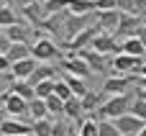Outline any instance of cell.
Masks as SVG:
<instances>
[{
	"label": "cell",
	"mask_w": 146,
	"mask_h": 136,
	"mask_svg": "<svg viewBox=\"0 0 146 136\" xmlns=\"http://www.w3.org/2000/svg\"><path fill=\"white\" fill-rule=\"evenodd\" d=\"M98 23V10L95 13H72L69 10V18H67V28H64V44L67 41H72L80 31H85V28H90V26H95Z\"/></svg>",
	"instance_id": "2"
},
{
	"label": "cell",
	"mask_w": 146,
	"mask_h": 136,
	"mask_svg": "<svg viewBox=\"0 0 146 136\" xmlns=\"http://www.w3.org/2000/svg\"><path fill=\"white\" fill-rule=\"evenodd\" d=\"M100 136H123L118 131V126L113 123V118H103L100 121Z\"/></svg>",
	"instance_id": "32"
},
{
	"label": "cell",
	"mask_w": 146,
	"mask_h": 136,
	"mask_svg": "<svg viewBox=\"0 0 146 136\" xmlns=\"http://www.w3.org/2000/svg\"><path fill=\"white\" fill-rule=\"evenodd\" d=\"M95 10L103 13V10H118V0H95Z\"/></svg>",
	"instance_id": "35"
},
{
	"label": "cell",
	"mask_w": 146,
	"mask_h": 136,
	"mask_svg": "<svg viewBox=\"0 0 146 136\" xmlns=\"http://www.w3.org/2000/svg\"><path fill=\"white\" fill-rule=\"evenodd\" d=\"M54 75H56V69H54L51 64H46V62H44V64H38V67L33 69V75L28 77V82L36 87V85H38V82H44V80H54Z\"/></svg>",
	"instance_id": "18"
},
{
	"label": "cell",
	"mask_w": 146,
	"mask_h": 136,
	"mask_svg": "<svg viewBox=\"0 0 146 136\" xmlns=\"http://www.w3.org/2000/svg\"><path fill=\"white\" fill-rule=\"evenodd\" d=\"M0 131H3V136H21V134H33V126L15 121V116H13V118L5 116L3 123H0Z\"/></svg>",
	"instance_id": "14"
},
{
	"label": "cell",
	"mask_w": 146,
	"mask_h": 136,
	"mask_svg": "<svg viewBox=\"0 0 146 136\" xmlns=\"http://www.w3.org/2000/svg\"><path fill=\"white\" fill-rule=\"evenodd\" d=\"M13 93H18L21 98H26L28 103H31L33 98H38V95H36V87H33V85H31L28 80H18V82L13 85Z\"/></svg>",
	"instance_id": "24"
},
{
	"label": "cell",
	"mask_w": 146,
	"mask_h": 136,
	"mask_svg": "<svg viewBox=\"0 0 146 136\" xmlns=\"http://www.w3.org/2000/svg\"><path fill=\"white\" fill-rule=\"evenodd\" d=\"M62 100H69V98H74V93H72V87L67 85V80H56V90H54Z\"/></svg>",
	"instance_id": "33"
},
{
	"label": "cell",
	"mask_w": 146,
	"mask_h": 136,
	"mask_svg": "<svg viewBox=\"0 0 146 136\" xmlns=\"http://www.w3.org/2000/svg\"><path fill=\"white\" fill-rule=\"evenodd\" d=\"M139 39L146 44V26H141V28H139Z\"/></svg>",
	"instance_id": "39"
},
{
	"label": "cell",
	"mask_w": 146,
	"mask_h": 136,
	"mask_svg": "<svg viewBox=\"0 0 146 136\" xmlns=\"http://www.w3.org/2000/svg\"><path fill=\"white\" fill-rule=\"evenodd\" d=\"M3 33H8L13 44H15V41H23V44H28V41H31V36H36L38 31H36L33 26H23V23H13V26H5V28H3Z\"/></svg>",
	"instance_id": "13"
},
{
	"label": "cell",
	"mask_w": 146,
	"mask_h": 136,
	"mask_svg": "<svg viewBox=\"0 0 146 136\" xmlns=\"http://www.w3.org/2000/svg\"><path fill=\"white\" fill-rule=\"evenodd\" d=\"M131 85H136V75H110L103 82V93L108 98L110 95H123V93H128Z\"/></svg>",
	"instance_id": "5"
},
{
	"label": "cell",
	"mask_w": 146,
	"mask_h": 136,
	"mask_svg": "<svg viewBox=\"0 0 146 136\" xmlns=\"http://www.w3.org/2000/svg\"><path fill=\"white\" fill-rule=\"evenodd\" d=\"M105 98H108L105 93H92V90H87V93L82 95V105H85V111H87V113H90V111L95 113V111L105 103Z\"/></svg>",
	"instance_id": "19"
},
{
	"label": "cell",
	"mask_w": 146,
	"mask_h": 136,
	"mask_svg": "<svg viewBox=\"0 0 146 136\" xmlns=\"http://www.w3.org/2000/svg\"><path fill=\"white\" fill-rule=\"evenodd\" d=\"M136 10H139V15L146 13V0H136Z\"/></svg>",
	"instance_id": "38"
},
{
	"label": "cell",
	"mask_w": 146,
	"mask_h": 136,
	"mask_svg": "<svg viewBox=\"0 0 146 136\" xmlns=\"http://www.w3.org/2000/svg\"><path fill=\"white\" fill-rule=\"evenodd\" d=\"M31 126H33V136H54V123L49 118H38Z\"/></svg>",
	"instance_id": "26"
},
{
	"label": "cell",
	"mask_w": 146,
	"mask_h": 136,
	"mask_svg": "<svg viewBox=\"0 0 146 136\" xmlns=\"http://www.w3.org/2000/svg\"><path fill=\"white\" fill-rule=\"evenodd\" d=\"M46 105H49V116H64V105H67V100H62V98L54 93L51 98H46Z\"/></svg>",
	"instance_id": "28"
},
{
	"label": "cell",
	"mask_w": 146,
	"mask_h": 136,
	"mask_svg": "<svg viewBox=\"0 0 146 136\" xmlns=\"http://www.w3.org/2000/svg\"><path fill=\"white\" fill-rule=\"evenodd\" d=\"M100 31H103V28H100V26L95 23V26H90V28H85V31H80V33H77V36H74L72 41H67L64 46H67L69 51H82V49H87V46L92 44V39H95V36H98Z\"/></svg>",
	"instance_id": "11"
},
{
	"label": "cell",
	"mask_w": 146,
	"mask_h": 136,
	"mask_svg": "<svg viewBox=\"0 0 146 136\" xmlns=\"http://www.w3.org/2000/svg\"><path fill=\"white\" fill-rule=\"evenodd\" d=\"M90 49L103 51V54H121V51H123V44L115 41V33H105V31H100V33L92 39Z\"/></svg>",
	"instance_id": "9"
},
{
	"label": "cell",
	"mask_w": 146,
	"mask_h": 136,
	"mask_svg": "<svg viewBox=\"0 0 146 136\" xmlns=\"http://www.w3.org/2000/svg\"><path fill=\"white\" fill-rule=\"evenodd\" d=\"M13 23H18V13L10 5H3L0 8V26L5 28V26H13Z\"/></svg>",
	"instance_id": "29"
},
{
	"label": "cell",
	"mask_w": 146,
	"mask_h": 136,
	"mask_svg": "<svg viewBox=\"0 0 146 136\" xmlns=\"http://www.w3.org/2000/svg\"><path fill=\"white\" fill-rule=\"evenodd\" d=\"M62 69H64V72H69V75H77V77H85V80L92 75L90 62H87L80 51H67V54H64V59H62Z\"/></svg>",
	"instance_id": "3"
},
{
	"label": "cell",
	"mask_w": 146,
	"mask_h": 136,
	"mask_svg": "<svg viewBox=\"0 0 146 136\" xmlns=\"http://www.w3.org/2000/svg\"><path fill=\"white\" fill-rule=\"evenodd\" d=\"M69 8V0H46L44 3V10H46V15H51V13H59V10H67Z\"/></svg>",
	"instance_id": "31"
},
{
	"label": "cell",
	"mask_w": 146,
	"mask_h": 136,
	"mask_svg": "<svg viewBox=\"0 0 146 136\" xmlns=\"http://www.w3.org/2000/svg\"><path fill=\"white\" fill-rule=\"evenodd\" d=\"M139 75H144V77H146V62L141 64V69H139Z\"/></svg>",
	"instance_id": "41"
},
{
	"label": "cell",
	"mask_w": 146,
	"mask_h": 136,
	"mask_svg": "<svg viewBox=\"0 0 146 136\" xmlns=\"http://www.w3.org/2000/svg\"><path fill=\"white\" fill-rule=\"evenodd\" d=\"M3 111H5V116L21 118V116H28V113H31V103H28L26 98H21L18 93H10L8 100H3Z\"/></svg>",
	"instance_id": "10"
},
{
	"label": "cell",
	"mask_w": 146,
	"mask_h": 136,
	"mask_svg": "<svg viewBox=\"0 0 146 136\" xmlns=\"http://www.w3.org/2000/svg\"><path fill=\"white\" fill-rule=\"evenodd\" d=\"M72 13H95V0H69V8Z\"/></svg>",
	"instance_id": "27"
},
{
	"label": "cell",
	"mask_w": 146,
	"mask_h": 136,
	"mask_svg": "<svg viewBox=\"0 0 146 136\" xmlns=\"http://www.w3.org/2000/svg\"><path fill=\"white\" fill-rule=\"evenodd\" d=\"M123 51H126V54H133V57H146V44L139 36L123 39Z\"/></svg>",
	"instance_id": "20"
},
{
	"label": "cell",
	"mask_w": 146,
	"mask_h": 136,
	"mask_svg": "<svg viewBox=\"0 0 146 136\" xmlns=\"http://www.w3.org/2000/svg\"><path fill=\"white\" fill-rule=\"evenodd\" d=\"M36 62H38V59H33V57H26V59L13 62V72H15V77H18V80H28V77L33 75V69L38 67Z\"/></svg>",
	"instance_id": "16"
},
{
	"label": "cell",
	"mask_w": 146,
	"mask_h": 136,
	"mask_svg": "<svg viewBox=\"0 0 146 136\" xmlns=\"http://www.w3.org/2000/svg\"><path fill=\"white\" fill-rule=\"evenodd\" d=\"M141 18L133 15V13H123L121 15V23H118V31L115 36H123V39H131V36H139V28H141Z\"/></svg>",
	"instance_id": "12"
},
{
	"label": "cell",
	"mask_w": 146,
	"mask_h": 136,
	"mask_svg": "<svg viewBox=\"0 0 146 136\" xmlns=\"http://www.w3.org/2000/svg\"><path fill=\"white\" fill-rule=\"evenodd\" d=\"M131 113L146 121V98H139V95H136V100H133V105H131Z\"/></svg>",
	"instance_id": "34"
},
{
	"label": "cell",
	"mask_w": 146,
	"mask_h": 136,
	"mask_svg": "<svg viewBox=\"0 0 146 136\" xmlns=\"http://www.w3.org/2000/svg\"><path fill=\"white\" fill-rule=\"evenodd\" d=\"M59 54H62V51H59L56 41L46 39V36H38V39L33 41V46H31V57L38 59V62H51V59H56Z\"/></svg>",
	"instance_id": "4"
},
{
	"label": "cell",
	"mask_w": 146,
	"mask_h": 136,
	"mask_svg": "<svg viewBox=\"0 0 146 136\" xmlns=\"http://www.w3.org/2000/svg\"><path fill=\"white\" fill-rule=\"evenodd\" d=\"M141 57H133V54H126V51H121V54H115L113 57V67H115V75H139V69H141Z\"/></svg>",
	"instance_id": "7"
},
{
	"label": "cell",
	"mask_w": 146,
	"mask_h": 136,
	"mask_svg": "<svg viewBox=\"0 0 146 136\" xmlns=\"http://www.w3.org/2000/svg\"><path fill=\"white\" fill-rule=\"evenodd\" d=\"M118 10H121V13H133V15H139L136 0H118Z\"/></svg>",
	"instance_id": "36"
},
{
	"label": "cell",
	"mask_w": 146,
	"mask_h": 136,
	"mask_svg": "<svg viewBox=\"0 0 146 136\" xmlns=\"http://www.w3.org/2000/svg\"><path fill=\"white\" fill-rule=\"evenodd\" d=\"M136 136H146V126H144V129H141V134H136Z\"/></svg>",
	"instance_id": "42"
},
{
	"label": "cell",
	"mask_w": 146,
	"mask_h": 136,
	"mask_svg": "<svg viewBox=\"0 0 146 136\" xmlns=\"http://www.w3.org/2000/svg\"><path fill=\"white\" fill-rule=\"evenodd\" d=\"M46 116H49L46 100H44V98H33V100H31V118L38 121V118H46Z\"/></svg>",
	"instance_id": "25"
},
{
	"label": "cell",
	"mask_w": 146,
	"mask_h": 136,
	"mask_svg": "<svg viewBox=\"0 0 146 136\" xmlns=\"http://www.w3.org/2000/svg\"><path fill=\"white\" fill-rule=\"evenodd\" d=\"M28 3H33V0H13V5H18V8H23V5H28Z\"/></svg>",
	"instance_id": "40"
},
{
	"label": "cell",
	"mask_w": 146,
	"mask_h": 136,
	"mask_svg": "<svg viewBox=\"0 0 146 136\" xmlns=\"http://www.w3.org/2000/svg\"><path fill=\"white\" fill-rule=\"evenodd\" d=\"M64 80H67V85L72 87V93L74 95H85L87 93V82H85V77H77V75H69V72H64Z\"/></svg>",
	"instance_id": "23"
},
{
	"label": "cell",
	"mask_w": 146,
	"mask_h": 136,
	"mask_svg": "<svg viewBox=\"0 0 146 136\" xmlns=\"http://www.w3.org/2000/svg\"><path fill=\"white\" fill-rule=\"evenodd\" d=\"M10 62H18V59H26V57H31V44H23V41H15L13 46H10V51L5 54Z\"/></svg>",
	"instance_id": "22"
},
{
	"label": "cell",
	"mask_w": 146,
	"mask_h": 136,
	"mask_svg": "<svg viewBox=\"0 0 146 136\" xmlns=\"http://www.w3.org/2000/svg\"><path fill=\"white\" fill-rule=\"evenodd\" d=\"M113 123L118 126V131L123 136H136V134H141V129L146 126L144 118H139V116H133V113H123V116L113 118Z\"/></svg>",
	"instance_id": "8"
},
{
	"label": "cell",
	"mask_w": 146,
	"mask_h": 136,
	"mask_svg": "<svg viewBox=\"0 0 146 136\" xmlns=\"http://www.w3.org/2000/svg\"><path fill=\"white\" fill-rule=\"evenodd\" d=\"M77 131H80V136H100V121H95V113L90 118H82Z\"/></svg>",
	"instance_id": "21"
},
{
	"label": "cell",
	"mask_w": 146,
	"mask_h": 136,
	"mask_svg": "<svg viewBox=\"0 0 146 136\" xmlns=\"http://www.w3.org/2000/svg\"><path fill=\"white\" fill-rule=\"evenodd\" d=\"M87 111H85V105H82V98L80 95H74V98H69L67 100V105H64V116L67 118H72V121H82V116H85Z\"/></svg>",
	"instance_id": "17"
},
{
	"label": "cell",
	"mask_w": 146,
	"mask_h": 136,
	"mask_svg": "<svg viewBox=\"0 0 146 136\" xmlns=\"http://www.w3.org/2000/svg\"><path fill=\"white\" fill-rule=\"evenodd\" d=\"M121 10H103L98 13V26L105 31V33H115L118 31V23H121Z\"/></svg>",
	"instance_id": "15"
},
{
	"label": "cell",
	"mask_w": 146,
	"mask_h": 136,
	"mask_svg": "<svg viewBox=\"0 0 146 136\" xmlns=\"http://www.w3.org/2000/svg\"><path fill=\"white\" fill-rule=\"evenodd\" d=\"M67 18H69V10H59V13H51V15H46L44 21H41V26L38 28H44V31H51L56 39H62V44H64V28H67Z\"/></svg>",
	"instance_id": "6"
},
{
	"label": "cell",
	"mask_w": 146,
	"mask_h": 136,
	"mask_svg": "<svg viewBox=\"0 0 146 136\" xmlns=\"http://www.w3.org/2000/svg\"><path fill=\"white\" fill-rule=\"evenodd\" d=\"M10 46H13L10 36H8V33H0V54H8V51H10Z\"/></svg>",
	"instance_id": "37"
},
{
	"label": "cell",
	"mask_w": 146,
	"mask_h": 136,
	"mask_svg": "<svg viewBox=\"0 0 146 136\" xmlns=\"http://www.w3.org/2000/svg\"><path fill=\"white\" fill-rule=\"evenodd\" d=\"M54 90H56V80H44V82H38V85H36V95H38V98H44V100H46V98H51V95H54Z\"/></svg>",
	"instance_id": "30"
},
{
	"label": "cell",
	"mask_w": 146,
	"mask_h": 136,
	"mask_svg": "<svg viewBox=\"0 0 146 136\" xmlns=\"http://www.w3.org/2000/svg\"><path fill=\"white\" fill-rule=\"evenodd\" d=\"M133 95L131 93H123V95H110L100 108H98V116L103 118H118L123 113H131V105H133Z\"/></svg>",
	"instance_id": "1"
}]
</instances>
